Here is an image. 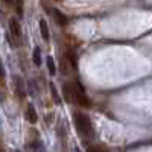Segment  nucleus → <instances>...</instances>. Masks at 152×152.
<instances>
[{
  "instance_id": "10",
  "label": "nucleus",
  "mask_w": 152,
  "mask_h": 152,
  "mask_svg": "<svg viewBox=\"0 0 152 152\" xmlns=\"http://www.w3.org/2000/svg\"><path fill=\"white\" fill-rule=\"evenodd\" d=\"M32 59H34V64H35V66H40V64H41V50H40V47H35V49H34Z\"/></svg>"
},
{
  "instance_id": "3",
  "label": "nucleus",
  "mask_w": 152,
  "mask_h": 152,
  "mask_svg": "<svg viewBox=\"0 0 152 152\" xmlns=\"http://www.w3.org/2000/svg\"><path fill=\"white\" fill-rule=\"evenodd\" d=\"M9 31H11V35H12V43H14V46H20V41H21V28H20L18 20H15V18L9 20Z\"/></svg>"
},
{
  "instance_id": "6",
  "label": "nucleus",
  "mask_w": 152,
  "mask_h": 152,
  "mask_svg": "<svg viewBox=\"0 0 152 152\" xmlns=\"http://www.w3.org/2000/svg\"><path fill=\"white\" fill-rule=\"evenodd\" d=\"M53 15H55V20H56V23L58 24H61V26H66V24L69 23V20H67V17L62 14L61 11H58V9H55L53 11Z\"/></svg>"
},
{
  "instance_id": "9",
  "label": "nucleus",
  "mask_w": 152,
  "mask_h": 152,
  "mask_svg": "<svg viewBox=\"0 0 152 152\" xmlns=\"http://www.w3.org/2000/svg\"><path fill=\"white\" fill-rule=\"evenodd\" d=\"M66 58L69 59V62H70L72 67H76V66H78V58H76V53L73 52L72 49L67 50V56H66Z\"/></svg>"
},
{
  "instance_id": "2",
  "label": "nucleus",
  "mask_w": 152,
  "mask_h": 152,
  "mask_svg": "<svg viewBox=\"0 0 152 152\" xmlns=\"http://www.w3.org/2000/svg\"><path fill=\"white\" fill-rule=\"evenodd\" d=\"M72 102L78 104L81 107H90V100H88L85 90L82 88V85L79 82L72 84Z\"/></svg>"
},
{
  "instance_id": "1",
  "label": "nucleus",
  "mask_w": 152,
  "mask_h": 152,
  "mask_svg": "<svg viewBox=\"0 0 152 152\" xmlns=\"http://www.w3.org/2000/svg\"><path fill=\"white\" fill-rule=\"evenodd\" d=\"M75 125H76V128L79 129V132L84 134L85 137H93V135H94L93 125H91L90 119H88L85 114L76 113V114H75Z\"/></svg>"
},
{
  "instance_id": "11",
  "label": "nucleus",
  "mask_w": 152,
  "mask_h": 152,
  "mask_svg": "<svg viewBox=\"0 0 152 152\" xmlns=\"http://www.w3.org/2000/svg\"><path fill=\"white\" fill-rule=\"evenodd\" d=\"M50 91H52V96H53V100H55V104H61V97H59V94H58V91H56V87L53 85V84H50Z\"/></svg>"
},
{
  "instance_id": "13",
  "label": "nucleus",
  "mask_w": 152,
  "mask_h": 152,
  "mask_svg": "<svg viewBox=\"0 0 152 152\" xmlns=\"http://www.w3.org/2000/svg\"><path fill=\"white\" fill-rule=\"evenodd\" d=\"M15 11H17V15L18 17H23V0H17Z\"/></svg>"
},
{
  "instance_id": "12",
  "label": "nucleus",
  "mask_w": 152,
  "mask_h": 152,
  "mask_svg": "<svg viewBox=\"0 0 152 152\" xmlns=\"http://www.w3.org/2000/svg\"><path fill=\"white\" fill-rule=\"evenodd\" d=\"M47 69H49V73H50V75H55V73H56L55 62H53L52 56H47Z\"/></svg>"
},
{
  "instance_id": "4",
  "label": "nucleus",
  "mask_w": 152,
  "mask_h": 152,
  "mask_svg": "<svg viewBox=\"0 0 152 152\" xmlns=\"http://www.w3.org/2000/svg\"><path fill=\"white\" fill-rule=\"evenodd\" d=\"M14 88H15V93L20 99H23L26 96V90H24V82L20 76H14Z\"/></svg>"
},
{
  "instance_id": "14",
  "label": "nucleus",
  "mask_w": 152,
  "mask_h": 152,
  "mask_svg": "<svg viewBox=\"0 0 152 152\" xmlns=\"http://www.w3.org/2000/svg\"><path fill=\"white\" fill-rule=\"evenodd\" d=\"M5 78V70H3V66H2V61H0V82L3 81Z\"/></svg>"
},
{
  "instance_id": "8",
  "label": "nucleus",
  "mask_w": 152,
  "mask_h": 152,
  "mask_svg": "<svg viewBox=\"0 0 152 152\" xmlns=\"http://www.w3.org/2000/svg\"><path fill=\"white\" fill-rule=\"evenodd\" d=\"M62 91H64V99L67 100V102H72V84L70 82H64Z\"/></svg>"
},
{
  "instance_id": "5",
  "label": "nucleus",
  "mask_w": 152,
  "mask_h": 152,
  "mask_svg": "<svg viewBox=\"0 0 152 152\" xmlns=\"http://www.w3.org/2000/svg\"><path fill=\"white\" fill-rule=\"evenodd\" d=\"M26 117H28V120L34 125V123H37V120H38V116H37V111H35V108H34V105H28V108H26Z\"/></svg>"
},
{
  "instance_id": "7",
  "label": "nucleus",
  "mask_w": 152,
  "mask_h": 152,
  "mask_svg": "<svg viewBox=\"0 0 152 152\" xmlns=\"http://www.w3.org/2000/svg\"><path fill=\"white\" fill-rule=\"evenodd\" d=\"M40 31H41V37L44 41H49V28L46 20H40Z\"/></svg>"
},
{
  "instance_id": "16",
  "label": "nucleus",
  "mask_w": 152,
  "mask_h": 152,
  "mask_svg": "<svg viewBox=\"0 0 152 152\" xmlns=\"http://www.w3.org/2000/svg\"><path fill=\"white\" fill-rule=\"evenodd\" d=\"M5 3H12V0H3Z\"/></svg>"
},
{
  "instance_id": "15",
  "label": "nucleus",
  "mask_w": 152,
  "mask_h": 152,
  "mask_svg": "<svg viewBox=\"0 0 152 152\" xmlns=\"http://www.w3.org/2000/svg\"><path fill=\"white\" fill-rule=\"evenodd\" d=\"M104 146H88V151H104Z\"/></svg>"
}]
</instances>
